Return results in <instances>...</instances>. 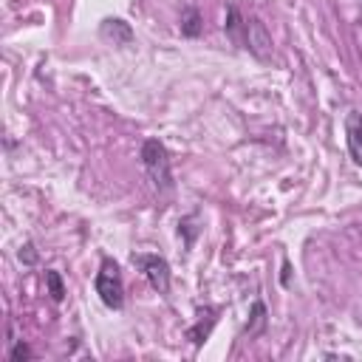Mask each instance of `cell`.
<instances>
[{"label": "cell", "mask_w": 362, "mask_h": 362, "mask_svg": "<svg viewBox=\"0 0 362 362\" xmlns=\"http://www.w3.org/2000/svg\"><path fill=\"white\" fill-rule=\"evenodd\" d=\"M142 164L153 181L156 190H170L173 187V173H170V156H167V147L159 139H147L142 144Z\"/></svg>", "instance_id": "obj_1"}, {"label": "cell", "mask_w": 362, "mask_h": 362, "mask_svg": "<svg viewBox=\"0 0 362 362\" xmlns=\"http://www.w3.org/2000/svg\"><path fill=\"white\" fill-rule=\"evenodd\" d=\"M94 286H97V294L102 297V303L108 309H122V303H125V286H122V275H119V266L111 258L102 260Z\"/></svg>", "instance_id": "obj_2"}, {"label": "cell", "mask_w": 362, "mask_h": 362, "mask_svg": "<svg viewBox=\"0 0 362 362\" xmlns=\"http://www.w3.org/2000/svg\"><path fill=\"white\" fill-rule=\"evenodd\" d=\"M133 263L142 266L147 283L153 286L159 294H167L170 292V263L159 255H133Z\"/></svg>", "instance_id": "obj_3"}, {"label": "cell", "mask_w": 362, "mask_h": 362, "mask_svg": "<svg viewBox=\"0 0 362 362\" xmlns=\"http://www.w3.org/2000/svg\"><path fill=\"white\" fill-rule=\"evenodd\" d=\"M244 48H249L255 57L269 59L272 57V37L266 35V28L260 20H247V37H244Z\"/></svg>", "instance_id": "obj_4"}, {"label": "cell", "mask_w": 362, "mask_h": 362, "mask_svg": "<svg viewBox=\"0 0 362 362\" xmlns=\"http://www.w3.org/2000/svg\"><path fill=\"white\" fill-rule=\"evenodd\" d=\"M345 139H348V153L362 167V113H351L345 122Z\"/></svg>", "instance_id": "obj_5"}, {"label": "cell", "mask_w": 362, "mask_h": 362, "mask_svg": "<svg viewBox=\"0 0 362 362\" xmlns=\"http://www.w3.org/2000/svg\"><path fill=\"white\" fill-rule=\"evenodd\" d=\"M102 37L113 40V46H128L133 40V32L125 20H105L102 23Z\"/></svg>", "instance_id": "obj_6"}, {"label": "cell", "mask_w": 362, "mask_h": 362, "mask_svg": "<svg viewBox=\"0 0 362 362\" xmlns=\"http://www.w3.org/2000/svg\"><path fill=\"white\" fill-rule=\"evenodd\" d=\"M227 35L238 43V46H244V37H247V20L240 17V12L235 6H229V20H227Z\"/></svg>", "instance_id": "obj_7"}, {"label": "cell", "mask_w": 362, "mask_h": 362, "mask_svg": "<svg viewBox=\"0 0 362 362\" xmlns=\"http://www.w3.org/2000/svg\"><path fill=\"white\" fill-rule=\"evenodd\" d=\"M181 32H184L187 37H198L201 35V17L196 9H187L184 12V20H181Z\"/></svg>", "instance_id": "obj_8"}, {"label": "cell", "mask_w": 362, "mask_h": 362, "mask_svg": "<svg viewBox=\"0 0 362 362\" xmlns=\"http://www.w3.org/2000/svg\"><path fill=\"white\" fill-rule=\"evenodd\" d=\"M46 283H48L51 300H54V303H59V300L66 297V286H63V278H59L57 272H46Z\"/></svg>", "instance_id": "obj_9"}, {"label": "cell", "mask_w": 362, "mask_h": 362, "mask_svg": "<svg viewBox=\"0 0 362 362\" xmlns=\"http://www.w3.org/2000/svg\"><path fill=\"white\" fill-rule=\"evenodd\" d=\"M12 359H32V351H28V345L17 343V345L12 348Z\"/></svg>", "instance_id": "obj_10"}]
</instances>
